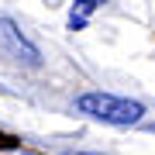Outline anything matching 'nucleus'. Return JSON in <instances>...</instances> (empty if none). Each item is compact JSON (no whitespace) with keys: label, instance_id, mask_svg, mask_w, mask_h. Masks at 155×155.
I'll return each mask as SVG.
<instances>
[{"label":"nucleus","instance_id":"nucleus-1","mask_svg":"<svg viewBox=\"0 0 155 155\" xmlns=\"http://www.w3.org/2000/svg\"><path fill=\"white\" fill-rule=\"evenodd\" d=\"M76 110L93 117V121H104V124H117V127H131L141 121L145 107L134 104V100H124V97H114V93H83L76 100Z\"/></svg>","mask_w":155,"mask_h":155},{"label":"nucleus","instance_id":"nucleus-2","mask_svg":"<svg viewBox=\"0 0 155 155\" xmlns=\"http://www.w3.org/2000/svg\"><path fill=\"white\" fill-rule=\"evenodd\" d=\"M0 52H4L7 59L21 62V66H28V69L41 66V52L21 35V28H17L11 17H0Z\"/></svg>","mask_w":155,"mask_h":155},{"label":"nucleus","instance_id":"nucleus-3","mask_svg":"<svg viewBox=\"0 0 155 155\" xmlns=\"http://www.w3.org/2000/svg\"><path fill=\"white\" fill-rule=\"evenodd\" d=\"M97 7H100V0H76V4H72V11H69V28H72V31L86 28L90 14H93Z\"/></svg>","mask_w":155,"mask_h":155},{"label":"nucleus","instance_id":"nucleus-4","mask_svg":"<svg viewBox=\"0 0 155 155\" xmlns=\"http://www.w3.org/2000/svg\"><path fill=\"white\" fill-rule=\"evenodd\" d=\"M0 148H17V138H11V134L0 131Z\"/></svg>","mask_w":155,"mask_h":155},{"label":"nucleus","instance_id":"nucleus-5","mask_svg":"<svg viewBox=\"0 0 155 155\" xmlns=\"http://www.w3.org/2000/svg\"><path fill=\"white\" fill-rule=\"evenodd\" d=\"M69 155H90V152H69Z\"/></svg>","mask_w":155,"mask_h":155}]
</instances>
